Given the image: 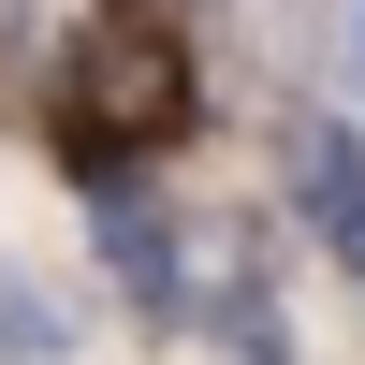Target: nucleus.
Wrapping results in <instances>:
<instances>
[{"label":"nucleus","instance_id":"nucleus-1","mask_svg":"<svg viewBox=\"0 0 365 365\" xmlns=\"http://www.w3.org/2000/svg\"><path fill=\"white\" fill-rule=\"evenodd\" d=\"M29 132L44 146H132V161L205 146L220 103H205L190 0H88V15L58 29V73H44V103H29Z\"/></svg>","mask_w":365,"mask_h":365},{"label":"nucleus","instance_id":"nucleus-2","mask_svg":"<svg viewBox=\"0 0 365 365\" xmlns=\"http://www.w3.org/2000/svg\"><path fill=\"white\" fill-rule=\"evenodd\" d=\"M58 175H73L88 205V263H103V292L146 322V336H205V234L175 220L161 161H132V146H44Z\"/></svg>","mask_w":365,"mask_h":365},{"label":"nucleus","instance_id":"nucleus-3","mask_svg":"<svg viewBox=\"0 0 365 365\" xmlns=\"http://www.w3.org/2000/svg\"><path fill=\"white\" fill-rule=\"evenodd\" d=\"M263 161H278V220L307 234L336 278H365V103L292 88V103L263 117Z\"/></svg>","mask_w":365,"mask_h":365},{"label":"nucleus","instance_id":"nucleus-4","mask_svg":"<svg viewBox=\"0 0 365 365\" xmlns=\"http://www.w3.org/2000/svg\"><path fill=\"white\" fill-rule=\"evenodd\" d=\"M73 307H58V278H29L15 249H0V365H73Z\"/></svg>","mask_w":365,"mask_h":365},{"label":"nucleus","instance_id":"nucleus-5","mask_svg":"<svg viewBox=\"0 0 365 365\" xmlns=\"http://www.w3.org/2000/svg\"><path fill=\"white\" fill-rule=\"evenodd\" d=\"M336 73H351L336 103H365V0H336Z\"/></svg>","mask_w":365,"mask_h":365}]
</instances>
